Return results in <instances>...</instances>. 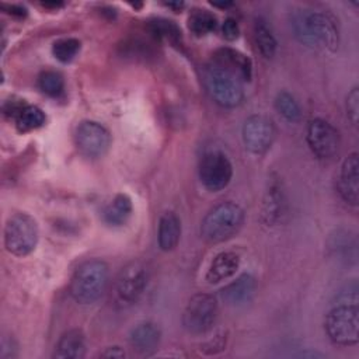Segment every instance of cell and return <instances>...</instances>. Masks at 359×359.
Segmentation results:
<instances>
[{
  "mask_svg": "<svg viewBox=\"0 0 359 359\" xmlns=\"http://www.w3.org/2000/svg\"><path fill=\"white\" fill-rule=\"evenodd\" d=\"M109 268L102 259H88L77 266L70 280V296L80 304L95 303L107 290Z\"/></svg>",
  "mask_w": 359,
  "mask_h": 359,
  "instance_id": "cell-2",
  "label": "cell"
},
{
  "mask_svg": "<svg viewBox=\"0 0 359 359\" xmlns=\"http://www.w3.org/2000/svg\"><path fill=\"white\" fill-rule=\"evenodd\" d=\"M3 7H7V10H10V11H8V14H11V15L24 17V15L27 14V10H25L24 7H21V6H15V4H11V6H3Z\"/></svg>",
  "mask_w": 359,
  "mask_h": 359,
  "instance_id": "cell-33",
  "label": "cell"
},
{
  "mask_svg": "<svg viewBox=\"0 0 359 359\" xmlns=\"http://www.w3.org/2000/svg\"><path fill=\"white\" fill-rule=\"evenodd\" d=\"M213 63L231 72L240 80H245V81L251 80L252 63L250 57H247L240 50H236L231 48H220L215 52Z\"/></svg>",
  "mask_w": 359,
  "mask_h": 359,
  "instance_id": "cell-14",
  "label": "cell"
},
{
  "mask_svg": "<svg viewBox=\"0 0 359 359\" xmlns=\"http://www.w3.org/2000/svg\"><path fill=\"white\" fill-rule=\"evenodd\" d=\"M180 237H181L180 217L171 210L164 212L158 220V230H157L158 247L163 251H171L178 245Z\"/></svg>",
  "mask_w": 359,
  "mask_h": 359,
  "instance_id": "cell-18",
  "label": "cell"
},
{
  "mask_svg": "<svg viewBox=\"0 0 359 359\" xmlns=\"http://www.w3.org/2000/svg\"><path fill=\"white\" fill-rule=\"evenodd\" d=\"M240 266V257L233 251H223L219 252L210 262L206 280L212 285L220 283L229 278H231Z\"/></svg>",
  "mask_w": 359,
  "mask_h": 359,
  "instance_id": "cell-17",
  "label": "cell"
},
{
  "mask_svg": "<svg viewBox=\"0 0 359 359\" xmlns=\"http://www.w3.org/2000/svg\"><path fill=\"white\" fill-rule=\"evenodd\" d=\"M133 210L132 199L126 194H118L105 206L102 212L104 222L109 226H122L130 217Z\"/></svg>",
  "mask_w": 359,
  "mask_h": 359,
  "instance_id": "cell-20",
  "label": "cell"
},
{
  "mask_svg": "<svg viewBox=\"0 0 359 359\" xmlns=\"http://www.w3.org/2000/svg\"><path fill=\"white\" fill-rule=\"evenodd\" d=\"M254 41L257 43L258 50L266 59L275 56L276 52V39L271 31V28L265 24L264 20L257 18L254 22Z\"/></svg>",
  "mask_w": 359,
  "mask_h": 359,
  "instance_id": "cell-23",
  "label": "cell"
},
{
  "mask_svg": "<svg viewBox=\"0 0 359 359\" xmlns=\"http://www.w3.org/2000/svg\"><path fill=\"white\" fill-rule=\"evenodd\" d=\"M161 339L160 328L150 321H144L137 324L132 328L129 334V344L133 351H136L140 355H150L153 353Z\"/></svg>",
  "mask_w": 359,
  "mask_h": 359,
  "instance_id": "cell-15",
  "label": "cell"
},
{
  "mask_svg": "<svg viewBox=\"0 0 359 359\" xmlns=\"http://www.w3.org/2000/svg\"><path fill=\"white\" fill-rule=\"evenodd\" d=\"M38 86L41 91L49 97L57 98L65 91V80L59 72L45 70L38 77Z\"/></svg>",
  "mask_w": 359,
  "mask_h": 359,
  "instance_id": "cell-26",
  "label": "cell"
},
{
  "mask_svg": "<svg viewBox=\"0 0 359 359\" xmlns=\"http://www.w3.org/2000/svg\"><path fill=\"white\" fill-rule=\"evenodd\" d=\"M244 146L254 154H262L273 143L275 126L272 121L264 115H251L243 125Z\"/></svg>",
  "mask_w": 359,
  "mask_h": 359,
  "instance_id": "cell-12",
  "label": "cell"
},
{
  "mask_svg": "<svg viewBox=\"0 0 359 359\" xmlns=\"http://www.w3.org/2000/svg\"><path fill=\"white\" fill-rule=\"evenodd\" d=\"M233 177V165L227 156L219 150L203 154L199 163V180L209 191L226 188Z\"/></svg>",
  "mask_w": 359,
  "mask_h": 359,
  "instance_id": "cell-9",
  "label": "cell"
},
{
  "mask_svg": "<svg viewBox=\"0 0 359 359\" xmlns=\"http://www.w3.org/2000/svg\"><path fill=\"white\" fill-rule=\"evenodd\" d=\"M76 146L86 157H101L111 146V135L105 126L95 121H81L74 132Z\"/></svg>",
  "mask_w": 359,
  "mask_h": 359,
  "instance_id": "cell-11",
  "label": "cell"
},
{
  "mask_svg": "<svg viewBox=\"0 0 359 359\" xmlns=\"http://www.w3.org/2000/svg\"><path fill=\"white\" fill-rule=\"evenodd\" d=\"M80 46L81 43L76 38H62L53 43L52 53L59 62L67 63L74 59V56L80 50Z\"/></svg>",
  "mask_w": 359,
  "mask_h": 359,
  "instance_id": "cell-27",
  "label": "cell"
},
{
  "mask_svg": "<svg viewBox=\"0 0 359 359\" xmlns=\"http://www.w3.org/2000/svg\"><path fill=\"white\" fill-rule=\"evenodd\" d=\"M294 36L306 46L334 52L338 48V29L334 18L317 10H299L292 17Z\"/></svg>",
  "mask_w": 359,
  "mask_h": 359,
  "instance_id": "cell-1",
  "label": "cell"
},
{
  "mask_svg": "<svg viewBox=\"0 0 359 359\" xmlns=\"http://www.w3.org/2000/svg\"><path fill=\"white\" fill-rule=\"evenodd\" d=\"M86 355V338L81 330H69L57 341L53 358L81 359Z\"/></svg>",
  "mask_w": 359,
  "mask_h": 359,
  "instance_id": "cell-19",
  "label": "cell"
},
{
  "mask_svg": "<svg viewBox=\"0 0 359 359\" xmlns=\"http://www.w3.org/2000/svg\"><path fill=\"white\" fill-rule=\"evenodd\" d=\"M38 224L27 213H14L4 226V247L15 257H25L34 251L38 243Z\"/></svg>",
  "mask_w": 359,
  "mask_h": 359,
  "instance_id": "cell-6",
  "label": "cell"
},
{
  "mask_svg": "<svg viewBox=\"0 0 359 359\" xmlns=\"http://www.w3.org/2000/svg\"><path fill=\"white\" fill-rule=\"evenodd\" d=\"M328 338L341 346H352L359 341V310L356 304L339 303L325 317Z\"/></svg>",
  "mask_w": 359,
  "mask_h": 359,
  "instance_id": "cell-5",
  "label": "cell"
},
{
  "mask_svg": "<svg viewBox=\"0 0 359 359\" xmlns=\"http://www.w3.org/2000/svg\"><path fill=\"white\" fill-rule=\"evenodd\" d=\"M257 292V280L250 273H243L220 290L222 299L231 306H241L254 297Z\"/></svg>",
  "mask_w": 359,
  "mask_h": 359,
  "instance_id": "cell-16",
  "label": "cell"
},
{
  "mask_svg": "<svg viewBox=\"0 0 359 359\" xmlns=\"http://www.w3.org/2000/svg\"><path fill=\"white\" fill-rule=\"evenodd\" d=\"M149 283V268L142 259L128 262L118 273L114 283V296L121 306L136 303Z\"/></svg>",
  "mask_w": 359,
  "mask_h": 359,
  "instance_id": "cell-7",
  "label": "cell"
},
{
  "mask_svg": "<svg viewBox=\"0 0 359 359\" xmlns=\"http://www.w3.org/2000/svg\"><path fill=\"white\" fill-rule=\"evenodd\" d=\"M15 356H17V344L14 342V339L3 338L1 348H0V358L10 359V358H15Z\"/></svg>",
  "mask_w": 359,
  "mask_h": 359,
  "instance_id": "cell-31",
  "label": "cell"
},
{
  "mask_svg": "<svg viewBox=\"0 0 359 359\" xmlns=\"http://www.w3.org/2000/svg\"><path fill=\"white\" fill-rule=\"evenodd\" d=\"M149 32L160 41H167L170 43H180L182 39L181 28L171 20L167 18H153L147 24Z\"/></svg>",
  "mask_w": 359,
  "mask_h": 359,
  "instance_id": "cell-21",
  "label": "cell"
},
{
  "mask_svg": "<svg viewBox=\"0 0 359 359\" xmlns=\"http://www.w3.org/2000/svg\"><path fill=\"white\" fill-rule=\"evenodd\" d=\"M222 32L227 41L237 39L240 35V28H238L237 21L234 18H226L222 25Z\"/></svg>",
  "mask_w": 359,
  "mask_h": 359,
  "instance_id": "cell-30",
  "label": "cell"
},
{
  "mask_svg": "<svg viewBox=\"0 0 359 359\" xmlns=\"http://www.w3.org/2000/svg\"><path fill=\"white\" fill-rule=\"evenodd\" d=\"M244 223V210L234 202H222L210 209L201 223V234L209 243L231 238Z\"/></svg>",
  "mask_w": 359,
  "mask_h": 359,
  "instance_id": "cell-3",
  "label": "cell"
},
{
  "mask_svg": "<svg viewBox=\"0 0 359 359\" xmlns=\"http://www.w3.org/2000/svg\"><path fill=\"white\" fill-rule=\"evenodd\" d=\"M217 302L209 293L194 294L182 313L184 328L194 335L206 334L212 330L217 318Z\"/></svg>",
  "mask_w": 359,
  "mask_h": 359,
  "instance_id": "cell-8",
  "label": "cell"
},
{
  "mask_svg": "<svg viewBox=\"0 0 359 359\" xmlns=\"http://www.w3.org/2000/svg\"><path fill=\"white\" fill-rule=\"evenodd\" d=\"M278 187H271L268 191V201L264 203V216L266 217L268 223L278 219L279 213L282 212V195L278 192Z\"/></svg>",
  "mask_w": 359,
  "mask_h": 359,
  "instance_id": "cell-28",
  "label": "cell"
},
{
  "mask_svg": "<svg viewBox=\"0 0 359 359\" xmlns=\"http://www.w3.org/2000/svg\"><path fill=\"white\" fill-rule=\"evenodd\" d=\"M102 358H123L125 352L119 346H109L100 353Z\"/></svg>",
  "mask_w": 359,
  "mask_h": 359,
  "instance_id": "cell-32",
  "label": "cell"
},
{
  "mask_svg": "<svg viewBox=\"0 0 359 359\" xmlns=\"http://www.w3.org/2000/svg\"><path fill=\"white\" fill-rule=\"evenodd\" d=\"M346 114L348 118L353 125H358V116H359V90L358 87H353L348 97H346Z\"/></svg>",
  "mask_w": 359,
  "mask_h": 359,
  "instance_id": "cell-29",
  "label": "cell"
},
{
  "mask_svg": "<svg viewBox=\"0 0 359 359\" xmlns=\"http://www.w3.org/2000/svg\"><path fill=\"white\" fill-rule=\"evenodd\" d=\"M188 27L194 35L203 36L217 28V18L205 8H195L188 17Z\"/></svg>",
  "mask_w": 359,
  "mask_h": 359,
  "instance_id": "cell-22",
  "label": "cell"
},
{
  "mask_svg": "<svg viewBox=\"0 0 359 359\" xmlns=\"http://www.w3.org/2000/svg\"><path fill=\"white\" fill-rule=\"evenodd\" d=\"M275 108L289 122H299L302 118V109L299 102L292 94L286 91H280L276 95Z\"/></svg>",
  "mask_w": 359,
  "mask_h": 359,
  "instance_id": "cell-25",
  "label": "cell"
},
{
  "mask_svg": "<svg viewBox=\"0 0 359 359\" xmlns=\"http://www.w3.org/2000/svg\"><path fill=\"white\" fill-rule=\"evenodd\" d=\"M203 83L212 100L220 107L234 108L244 98L240 79L216 63L208 65L203 69Z\"/></svg>",
  "mask_w": 359,
  "mask_h": 359,
  "instance_id": "cell-4",
  "label": "cell"
},
{
  "mask_svg": "<svg viewBox=\"0 0 359 359\" xmlns=\"http://www.w3.org/2000/svg\"><path fill=\"white\" fill-rule=\"evenodd\" d=\"M338 192L341 198L356 206L359 202V158L358 153H351L342 163L338 177Z\"/></svg>",
  "mask_w": 359,
  "mask_h": 359,
  "instance_id": "cell-13",
  "label": "cell"
},
{
  "mask_svg": "<svg viewBox=\"0 0 359 359\" xmlns=\"http://www.w3.org/2000/svg\"><path fill=\"white\" fill-rule=\"evenodd\" d=\"M14 121L20 132H29L41 128L45 123V114L35 105L24 104L15 114Z\"/></svg>",
  "mask_w": 359,
  "mask_h": 359,
  "instance_id": "cell-24",
  "label": "cell"
},
{
  "mask_svg": "<svg viewBox=\"0 0 359 359\" xmlns=\"http://www.w3.org/2000/svg\"><path fill=\"white\" fill-rule=\"evenodd\" d=\"M307 144L310 150L323 160L335 157L339 151V132L328 121L316 118L307 126Z\"/></svg>",
  "mask_w": 359,
  "mask_h": 359,
  "instance_id": "cell-10",
  "label": "cell"
}]
</instances>
